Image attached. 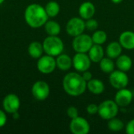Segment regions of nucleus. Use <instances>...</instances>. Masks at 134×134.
I'll return each instance as SVG.
<instances>
[{
	"label": "nucleus",
	"instance_id": "obj_1",
	"mask_svg": "<svg viewBox=\"0 0 134 134\" xmlns=\"http://www.w3.org/2000/svg\"><path fill=\"white\" fill-rule=\"evenodd\" d=\"M63 88L68 95L79 97L83 94L87 89V82L82 75L77 72H70L64 77Z\"/></svg>",
	"mask_w": 134,
	"mask_h": 134
},
{
	"label": "nucleus",
	"instance_id": "obj_2",
	"mask_svg": "<svg viewBox=\"0 0 134 134\" xmlns=\"http://www.w3.org/2000/svg\"><path fill=\"white\" fill-rule=\"evenodd\" d=\"M48 18L49 16L45 8L36 3L29 5L24 11V19L27 24L33 28L43 26L48 20Z\"/></svg>",
	"mask_w": 134,
	"mask_h": 134
},
{
	"label": "nucleus",
	"instance_id": "obj_3",
	"mask_svg": "<svg viewBox=\"0 0 134 134\" xmlns=\"http://www.w3.org/2000/svg\"><path fill=\"white\" fill-rule=\"evenodd\" d=\"M44 52L52 57H57L64 51V42L58 36L49 35L42 43Z\"/></svg>",
	"mask_w": 134,
	"mask_h": 134
},
{
	"label": "nucleus",
	"instance_id": "obj_4",
	"mask_svg": "<svg viewBox=\"0 0 134 134\" xmlns=\"http://www.w3.org/2000/svg\"><path fill=\"white\" fill-rule=\"evenodd\" d=\"M119 105L115 100H106L98 105L97 114L101 119L108 121L109 119L116 117L119 113Z\"/></svg>",
	"mask_w": 134,
	"mask_h": 134
},
{
	"label": "nucleus",
	"instance_id": "obj_5",
	"mask_svg": "<svg viewBox=\"0 0 134 134\" xmlns=\"http://www.w3.org/2000/svg\"><path fill=\"white\" fill-rule=\"evenodd\" d=\"M93 45L92 37L84 33L74 37L72 41V47L76 53H88Z\"/></svg>",
	"mask_w": 134,
	"mask_h": 134
},
{
	"label": "nucleus",
	"instance_id": "obj_6",
	"mask_svg": "<svg viewBox=\"0 0 134 134\" xmlns=\"http://www.w3.org/2000/svg\"><path fill=\"white\" fill-rule=\"evenodd\" d=\"M109 82L113 88L121 90L127 86L129 83V77L126 75V72L121 70H115L110 74Z\"/></svg>",
	"mask_w": 134,
	"mask_h": 134
},
{
	"label": "nucleus",
	"instance_id": "obj_7",
	"mask_svg": "<svg viewBox=\"0 0 134 134\" xmlns=\"http://www.w3.org/2000/svg\"><path fill=\"white\" fill-rule=\"evenodd\" d=\"M85 30V20L81 17H73L70 19L66 24V31L72 37H75L84 33Z\"/></svg>",
	"mask_w": 134,
	"mask_h": 134
},
{
	"label": "nucleus",
	"instance_id": "obj_8",
	"mask_svg": "<svg viewBox=\"0 0 134 134\" xmlns=\"http://www.w3.org/2000/svg\"><path fill=\"white\" fill-rule=\"evenodd\" d=\"M91 62L87 53H76L72 58V66L79 72L89 70L91 67Z\"/></svg>",
	"mask_w": 134,
	"mask_h": 134
},
{
	"label": "nucleus",
	"instance_id": "obj_9",
	"mask_svg": "<svg viewBox=\"0 0 134 134\" xmlns=\"http://www.w3.org/2000/svg\"><path fill=\"white\" fill-rule=\"evenodd\" d=\"M69 128L72 133L87 134L90 130V125L86 119L78 116L71 119Z\"/></svg>",
	"mask_w": 134,
	"mask_h": 134
},
{
	"label": "nucleus",
	"instance_id": "obj_10",
	"mask_svg": "<svg viewBox=\"0 0 134 134\" xmlns=\"http://www.w3.org/2000/svg\"><path fill=\"white\" fill-rule=\"evenodd\" d=\"M57 67L56 59L50 55H45L42 56L38 58L37 63V68L38 71L42 74H50L52 73Z\"/></svg>",
	"mask_w": 134,
	"mask_h": 134
},
{
	"label": "nucleus",
	"instance_id": "obj_11",
	"mask_svg": "<svg viewBox=\"0 0 134 134\" xmlns=\"http://www.w3.org/2000/svg\"><path fill=\"white\" fill-rule=\"evenodd\" d=\"M49 86L44 81H37L34 83L31 92L33 97L38 100H45L49 95Z\"/></svg>",
	"mask_w": 134,
	"mask_h": 134
},
{
	"label": "nucleus",
	"instance_id": "obj_12",
	"mask_svg": "<svg viewBox=\"0 0 134 134\" xmlns=\"http://www.w3.org/2000/svg\"><path fill=\"white\" fill-rule=\"evenodd\" d=\"M133 99V92L126 88L118 90L115 95V101L119 105V107L125 108L129 106Z\"/></svg>",
	"mask_w": 134,
	"mask_h": 134
},
{
	"label": "nucleus",
	"instance_id": "obj_13",
	"mask_svg": "<svg viewBox=\"0 0 134 134\" xmlns=\"http://www.w3.org/2000/svg\"><path fill=\"white\" fill-rule=\"evenodd\" d=\"M20 105V101L19 97L13 93L6 95L2 101V106L4 110L9 114H13L14 112L18 111Z\"/></svg>",
	"mask_w": 134,
	"mask_h": 134
},
{
	"label": "nucleus",
	"instance_id": "obj_14",
	"mask_svg": "<svg viewBox=\"0 0 134 134\" xmlns=\"http://www.w3.org/2000/svg\"><path fill=\"white\" fill-rule=\"evenodd\" d=\"M119 42L122 48L132 50L134 49V31H126L121 33L119 38Z\"/></svg>",
	"mask_w": 134,
	"mask_h": 134
},
{
	"label": "nucleus",
	"instance_id": "obj_15",
	"mask_svg": "<svg viewBox=\"0 0 134 134\" xmlns=\"http://www.w3.org/2000/svg\"><path fill=\"white\" fill-rule=\"evenodd\" d=\"M96 12L95 5L91 2H82L79 9V13L81 18L84 20L93 17Z\"/></svg>",
	"mask_w": 134,
	"mask_h": 134
},
{
	"label": "nucleus",
	"instance_id": "obj_16",
	"mask_svg": "<svg viewBox=\"0 0 134 134\" xmlns=\"http://www.w3.org/2000/svg\"><path fill=\"white\" fill-rule=\"evenodd\" d=\"M88 55L92 62L99 63L104 56V50L102 45L93 44L88 52Z\"/></svg>",
	"mask_w": 134,
	"mask_h": 134
},
{
	"label": "nucleus",
	"instance_id": "obj_17",
	"mask_svg": "<svg viewBox=\"0 0 134 134\" xmlns=\"http://www.w3.org/2000/svg\"><path fill=\"white\" fill-rule=\"evenodd\" d=\"M115 65L119 70L127 72L131 69L133 66V60L128 55L121 54L118 58H116Z\"/></svg>",
	"mask_w": 134,
	"mask_h": 134
},
{
	"label": "nucleus",
	"instance_id": "obj_18",
	"mask_svg": "<svg viewBox=\"0 0 134 134\" xmlns=\"http://www.w3.org/2000/svg\"><path fill=\"white\" fill-rule=\"evenodd\" d=\"M87 89L93 94L99 95L104 91L105 86L101 80L97 79H92L87 82Z\"/></svg>",
	"mask_w": 134,
	"mask_h": 134
},
{
	"label": "nucleus",
	"instance_id": "obj_19",
	"mask_svg": "<svg viewBox=\"0 0 134 134\" xmlns=\"http://www.w3.org/2000/svg\"><path fill=\"white\" fill-rule=\"evenodd\" d=\"M122 49L119 42H111L106 48V55L109 58L116 59L122 54Z\"/></svg>",
	"mask_w": 134,
	"mask_h": 134
},
{
	"label": "nucleus",
	"instance_id": "obj_20",
	"mask_svg": "<svg viewBox=\"0 0 134 134\" xmlns=\"http://www.w3.org/2000/svg\"><path fill=\"white\" fill-rule=\"evenodd\" d=\"M57 67L61 71H68L72 66V59L67 54L60 53L56 59Z\"/></svg>",
	"mask_w": 134,
	"mask_h": 134
},
{
	"label": "nucleus",
	"instance_id": "obj_21",
	"mask_svg": "<svg viewBox=\"0 0 134 134\" xmlns=\"http://www.w3.org/2000/svg\"><path fill=\"white\" fill-rule=\"evenodd\" d=\"M43 51V46L38 42H33L28 46V54L35 59H38L41 57L42 56Z\"/></svg>",
	"mask_w": 134,
	"mask_h": 134
},
{
	"label": "nucleus",
	"instance_id": "obj_22",
	"mask_svg": "<svg viewBox=\"0 0 134 134\" xmlns=\"http://www.w3.org/2000/svg\"><path fill=\"white\" fill-rule=\"evenodd\" d=\"M100 69L101 71L106 74H111L113 71H115V64L113 61V59L109 57H104L100 62H99Z\"/></svg>",
	"mask_w": 134,
	"mask_h": 134
},
{
	"label": "nucleus",
	"instance_id": "obj_23",
	"mask_svg": "<svg viewBox=\"0 0 134 134\" xmlns=\"http://www.w3.org/2000/svg\"><path fill=\"white\" fill-rule=\"evenodd\" d=\"M46 32L49 35L57 36L60 32V25L54 20H47L44 24Z\"/></svg>",
	"mask_w": 134,
	"mask_h": 134
},
{
	"label": "nucleus",
	"instance_id": "obj_24",
	"mask_svg": "<svg viewBox=\"0 0 134 134\" xmlns=\"http://www.w3.org/2000/svg\"><path fill=\"white\" fill-rule=\"evenodd\" d=\"M45 9L49 17H55L60 13V5L55 1H50L46 5Z\"/></svg>",
	"mask_w": 134,
	"mask_h": 134
},
{
	"label": "nucleus",
	"instance_id": "obj_25",
	"mask_svg": "<svg viewBox=\"0 0 134 134\" xmlns=\"http://www.w3.org/2000/svg\"><path fill=\"white\" fill-rule=\"evenodd\" d=\"M108 127L112 132H119L125 128V126L121 119L115 117L108 120Z\"/></svg>",
	"mask_w": 134,
	"mask_h": 134
},
{
	"label": "nucleus",
	"instance_id": "obj_26",
	"mask_svg": "<svg viewBox=\"0 0 134 134\" xmlns=\"http://www.w3.org/2000/svg\"><path fill=\"white\" fill-rule=\"evenodd\" d=\"M91 37L93 44H98V45H103L108 39L107 33L102 30H96Z\"/></svg>",
	"mask_w": 134,
	"mask_h": 134
},
{
	"label": "nucleus",
	"instance_id": "obj_27",
	"mask_svg": "<svg viewBox=\"0 0 134 134\" xmlns=\"http://www.w3.org/2000/svg\"><path fill=\"white\" fill-rule=\"evenodd\" d=\"M86 24V29L89 31H96L98 27V22L97 20L93 19V17L88 19L85 21Z\"/></svg>",
	"mask_w": 134,
	"mask_h": 134
},
{
	"label": "nucleus",
	"instance_id": "obj_28",
	"mask_svg": "<svg viewBox=\"0 0 134 134\" xmlns=\"http://www.w3.org/2000/svg\"><path fill=\"white\" fill-rule=\"evenodd\" d=\"M67 115H68V116L71 119H75V118L79 116V111H78V109L75 107L70 106L67 109Z\"/></svg>",
	"mask_w": 134,
	"mask_h": 134
},
{
	"label": "nucleus",
	"instance_id": "obj_29",
	"mask_svg": "<svg viewBox=\"0 0 134 134\" xmlns=\"http://www.w3.org/2000/svg\"><path fill=\"white\" fill-rule=\"evenodd\" d=\"M86 111L89 115H94L98 113V105L96 104H90L86 108Z\"/></svg>",
	"mask_w": 134,
	"mask_h": 134
},
{
	"label": "nucleus",
	"instance_id": "obj_30",
	"mask_svg": "<svg viewBox=\"0 0 134 134\" xmlns=\"http://www.w3.org/2000/svg\"><path fill=\"white\" fill-rule=\"evenodd\" d=\"M126 133L128 134H134V119L130 120L126 126Z\"/></svg>",
	"mask_w": 134,
	"mask_h": 134
},
{
	"label": "nucleus",
	"instance_id": "obj_31",
	"mask_svg": "<svg viewBox=\"0 0 134 134\" xmlns=\"http://www.w3.org/2000/svg\"><path fill=\"white\" fill-rule=\"evenodd\" d=\"M6 120H7V118H6L5 112L0 110V128L2 127L6 123Z\"/></svg>",
	"mask_w": 134,
	"mask_h": 134
},
{
	"label": "nucleus",
	"instance_id": "obj_32",
	"mask_svg": "<svg viewBox=\"0 0 134 134\" xmlns=\"http://www.w3.org/2000/svg\"><path fill=\"white\" fill-rule=\"evenodd\" d=\"M82 78H83L86 82H88V81H90V79H93V75H92V73H91L90 71H89V70L82 72Z\"/></svg>",
	"mask_w": 134,
	"mask_h": 134
},
{
	"label": "nucleus",
	"instance_id": "obj_33",
	"mask_svg": "<svg viewBox=\"0 0 134 134\" xmlns=\"http://www.w3.org/2000/svg\"><path fill=\"white\" fill-rule=\"evenodd\" d=\"M113 3H115V4H119V3H121V2H123V0H111Z\"/></svg>",
	"mask_w": 134,
	"mask_h": 134
},
{
	"label": "nucleus",
	"instance_id": "obj_34",
	"mask_svg": "<svg viewBox=\"0 0 134 134\" xmlns=\"http://www.w3.org/2000/svg\"><path fill=\"white\" fill-rule=\"evenodd\" d=\"M4 1H5V0H0V5H1L2 3H3V2H4Z\"/></svg>",
	"mask_w": 134,
	"mask_h": 134
}]
</instances>
